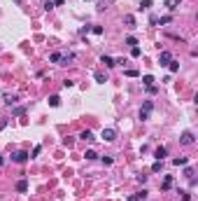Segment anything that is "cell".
Wrapping results in <instances>:
<instances>
[{"mask_svg":"<svg viewBox=\"0 0 198 201\" xmlns=\"http://www.w3.org/2000/svg\"><path fill=\"white\" fill-rule=\"evenodd\" d=\"M124 21H126V24H128V26H131V28H133V26H135V19H133L131 14H128V17H126V19H124Z\"/></svg>","mask_w":198,"mask_h":201,"instance_id":"25","label":"cell"},{"mask_svg":"<svg viewBox=\"0 0 198 201\" xmlns=\"http://www.w3.org/2000/svg\"><path fill=\"white\" fill-rule=\"evenodd\" d=\"M96 82H100V84L105 82V75H103V73H96Z\"/></svg>","mask_w":198,"mask_h":201,"instance_id":"26","label":"cell"},{"mask_svg":"<svg viewBox=\"0 0 198 201\" xmlns=\"http://www.w3.org/2000/svg\"><path fill=\"white\" fill-rule=\"evenodd\" d=\"M5 103H7V105H14V103H16V96H9V94H5Z\"/></svg>","mask_w":198,"mask_h":201,"instance_id":"16","label":"cell"},{"mask_svg":"<svg viewBox=\"0 0 198 201\" xmlns=\"http://www.w3.org/2000/svg\"><path fill=\"white\" fill-rule=\"evenodd\" d=\"M28 157H31L28 152H14V154H12V159H14L16 164H24V162H28Z\"/></svg>","mask_w":198,"mask_h":201,"instance_id":"3","label":"cell"},{"mask_svg":"<svg viewBox=\"0 0 198 201\" xmlns=\"http://www.w3.org/2000/svg\"><path fill=\"white\" fill-rule=\"evenodd\" d=\"M91 31H93V33H96V35H103V28H100V26H93Z\"/></svg>","mask_w":198,"mask_h":201,"instance_id":"27","label":"cell"},{"mask_svg":"<svg viewBox=\"0 0 198 201\" xmlns=\"http://www.w3.org/2000/svg\"><path fill=\"white\" fill-rule=\"evenodd\" d=\"M161 168H163V162H154V166H152V171H154V173H159Z\"/></svg>","mask_w":198,"mask_h":201,"instance_id":"21","label":"cell"},{"mask_svg":"<svg viewBox=\"0 0 198 201\" xmlns=\"http://www.w3.org/2000/svg\"><path fill=\"white\" fill-rule=\"evenodd\" d=\"M172 164H175V166H187L189 159H187V157H177V159H172Z\"/></svg>","mask_w":198,"mask_h":201,"instance_id":"8","label":"cell"},{"mask_svg":"<svg viewBox=\"0 0 198 201\" xmlns=\"http://www.w3.org/2000/svg\"><path fill=\"white\" fill-rule=\"evenodd\" d=\"M142 82H145V87H149V84L154 82V77H152V75H145V77H142Z\"/></svg>","mask_w":198,"mask_h":201,"instance_id":"22","label":"cell"},{"mask_svg":"<svg viewBox=\"0 0 198 201\" xmlns=\"http://www.w3.org/2000/svg\"><path fill=\"white\" fill-rule=\"evenodd\" d=\"M172 61V54L170 52H161V56H159V66H168Z\"/></svg>","mask_w":198,"mask_h":201,"instance_id":"4","label":"cell"},{"mask_svg":"<svg viewBox=\"0 0 198 201\" xmlns=\"http://www.w3.org/2000/svg\"><path fill=\"white\" fill-rule=\"evenodd\" d=\"M168 66H170V73H177V70H179V63H177V61H170Z\"/></svg>","mask_w":198,"mask_h":201,"instance_id":"18","label":"cell"},{"mask_svg":"<svg viewBox=\"0 0 198 201\" xmlns=\"http://www.w3.org/2000/svg\"><path fill=\"white\" fill-rule=\"evenodd\" d=\"M152 110H154V103H152V100H147V103L142 105V110H140V112H145V115H152Z\"/></svg>","mask_w":198,"mask_h":201,"instance_id":"7","label":"cell"},{"mask_svg":"<svg viewBox=\"0 0 198 201\" xmlns=\"http://www.w3.org/2000/svg\"><path fill=\"white\" fill-rule=\"evenodd\" d=\"M103 140H107V143L117 140V129H103Z\"/></svg>","mask_w":198,"mask_h":201,"instance_id":"1","label":"cell"},{"mask_svg":"<svg viewBox=\"0 0 198 201\" xmlns=\"http://www.w3.org/2000/svg\"><path fill=\"white\" fill-rule=\"evenodd\" d=\"M84 157H86V159H89V162H93V159H96V157H98V154H96V152H93V150H89V152H86V154H84Z\"/></svg>","mask_w":198,"mask_h":201,"instance_id":"23","label":"cell"},{"mask_svg":"<svg viewBox=\"0 0 198 201\" xmlns=\"http://www.w3.org/2000/svg\"><path fill=\"white\" fill-rule=\"evenodd\" d=\"M79 138H84V140H96V138H93V134H91L89 129H86V131H82V134H79Z\"/></svg>","mask_w":198,"mask_h":201,"instance_id":"12","label":"cell"},{"mask_svg":"<svg viewBox=\"0 0 198 201\" xmlns=\"http://www.w3.org/2000/svg\"><path fill=\"white\" fill-rule=\"evenodd\" d=\"M61 56H63L61 52H54V54L49 56V61H51V63H61Z\"/></svg>","mask_w":198,"mask_h":201,"instance_id":"9","label":"cell"},{"mask_svg":"<svg viewBox=\"0 0 198 201\" xmlns=\"http://www.w3.org/2000/svg\"><path fill=\"white\" fill-rule=\"evenodd\" d=\"M165 154H168V150H165V147H156V150H154V157H156V162H163Z\"/></svg>","mask_w":198,"mask_h":201,"instance_id":"5","label":"cell"},{"mask_svg":"<svg viewBox=\"0 0 198 201\" xmlns=\"http://www.w3.org/2000/svg\"><path fill=\"white\" fill-rule=\"evenodd\" d=\"M126 45H131V47H137V40H135L133 35H128V37H126Z\"/></svg>","mask_w":198,"mask_h":201,"instance_id":"19","label":"cell"},{"mask_svg":"<svg viewBox=\"0 0 198 201\" xmlns=\"http://www.w3.org/2000/svg\"><path fill=\"white\" fill-rule=\"evenodd\" d=\"M191 199V194H189V192H182V201H189Z\"/></svg>","mask_w":198,"mask_h":201,"instance_id":"28","label":"cell"},{"mask_svg":"<svg viewBox=\"0 0 198 201\" xmlns=\"http://www.w3.org/2000/svg\"><path fill=\"white\" fill-rule=\"evenodd\" d=\"M100 63H105V66H107V68L117 66V63H114V59H110V56H103V59H100Z\"/></svg>","mask_w":198,"mask_h":201,"instance_id":"11","label":"cell"},{"mask_svg":"<svg viewBox=\"0 0 198 201\" xmlns=\"http://www.w3.org/2000/svg\"><path fill=\"white\" fill-rule=\"evenodd\" d=\"M140 54H142V52H140V47H131V56H135V59H137Z\"/></svg>","mask_w":198,"mask_h":201,"instance_id":"24","label":"cell"},{"mask_svg":"<svg viewBox=\"0 0 198 201\" xmlns=\"http://www.w3.org/2000/svg\"><path fill=\"white\" fill-rule=\"evenodd\" d=\"M149 7H152V0H142V2H140V7H137V9H149Z\"/></svg>","mask_w":198,"mask_h":201,"instance_id":"17","label":"cell"},{"mask_svg":"<svg viewBox=\"0 0 198 201\" xmlns=\"http://www.w3.org/2000/svg\"><path fill=\"white\" fill-rule=\"evenodd\" d=\"M49 103H51L54 108H58V105H61V98H58V96H51V98H49Z\"/></svg>","mask_w":198,"mask_h":201,"instance_id":"20","label":"cell"},{"mask_svg":"<svg viewBox=\"0 0 198 201\" xmlns=\"http://www.w3.org/2000/svg\"><path fill=\"white\" fill-rule=\"evenodd\" d=\"M172 19L170 17H163V19H154V24H159V26H163V24H170Z\"/></svg>","mask_w":198,"mask_h":201,"instance_id":"14","label":"cell"},{"mask_svg":"<svg viewBox=\"0 0 198 201\" xmlns=\"http://www.w3.org/2000/svg\"><path fill=\"white\" fill-rule=\"evenodd\" d=\"M16 190H19V192H26V190H28V182H26V180H19V182H16Z\"/></svg>","mask_w":198,"mask_h":201,"instance_id":"13","label":"cell"},{"mask_svg":"<svg viewBox=\"0 0 198 201\" xmlns=\"http://www.w3.org/2000/svg\"><path fill=\"white\" fill-rule=\"evenodd\" d=\"M147 194H149V192L142 190V192H137L135 197H128V201H147Z\"/></svg>","mask_w":198,"mask_h":201,"instance_id":"6","label":"cell"},{"mask_svg":"<svg viewBox=\"0 0 198 201\" xmlns=\"http://www.w3.org/2000/svg\"><path fill=\"white\" fill-rule=\"evenodd\" d=\"M179 143L182 145H194V134L191 131H184V134L179 136Z\"/></svg>","mask_w":198,"mask_h":201,"instance_id":"2","label":"cell"},{"mask_svg":"<svg viewBox=\"0 0 198 201\" xmlns=\"http://www.w3.org/2000/svg\"><path fill=\"white\" fill-rule=\"evenodd\" d=\"M172 187V178L170 175H165V180H163V190H170Z\"/></svg>","mask_w":198,"mask_h":201,"instance_id":"15","label":"cell"},{"mask_svg":"<svg viewBox=\"0 0 198 201\" xmlns=\"http://www.w3.org/2000/svg\"><path fill=\"white\" fill-rule=\"evenodd\" d=\"M177 5H179V0H168V2H165V7H168L170 12H175V9H177Z\"/></svg>","mask_w":198,"mask_h":201,"instance_id":"10","label":"cell"}]
</instances>
